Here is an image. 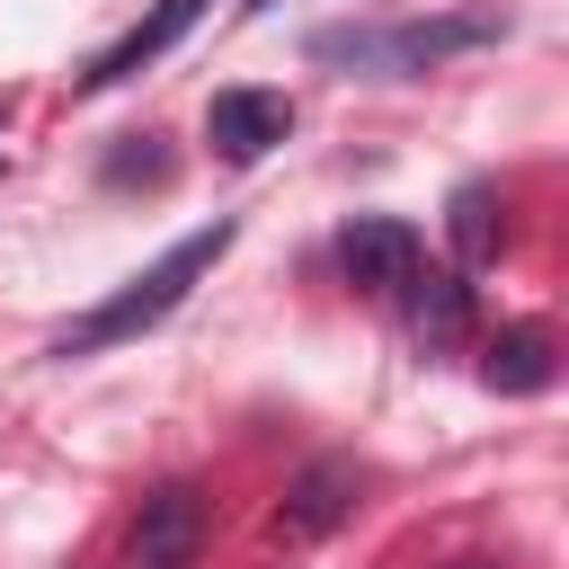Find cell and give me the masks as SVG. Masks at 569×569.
<instances>
[{
	"label": "cell",
	"mask_w": 569,
	"mask_h": 569,
	"mask_svg": "<svg viewBox=\"0 0 569 569\" xmlns=\"http://www.w3.org/2000/svg\"><path fill=\"white\" fill-rule=\"evenodd\" d=\"M240 240V222L231 213H213L204 231H187L178 249H160L142 276H124V293H107L89 320H71L62 338H53V356H98V347H116V338H133V329H151V320H169L178 302H187V284L196 276H213V258Z\"/></svg>",
	"instance_id": "cell-1"
},
{
	"label": "cell",
	"mask_w": 569,
	"mask_h": 569,
	"mask_svg": "<svg viewBox=\"0 0 569 569\" xmlns=\"http://www.w3.org/2000/svg\"><path fill=\"white\" fill-rule=\"evenodd\" d=\"M507 18L498 9H453V18H409V27H356V36H311L320 62H365V71H427L445 53L489 44Z\"/></svg>",
	"instance_id": "cell-2"
},
{
	"label": "cell",
	"mask_w": 569,
	"mask_h": 569,
	"mask_svg": "<svg viewBox=\"0 0 569 569\" xmlns=\"http://www.w3.org/2000/svg\"><path fill=\"white\" fill-rule=\"evenodd\" d=\"M338 267H347V284H365V293H400V284L418 276V222H400V213H356V222L338 231Z\"/></svg>",
	"instance_id": "cell-3"
},
{
	"label": "cell",
	"mask_w": 569,
	"mask_h": 569,
	"mask_svg": "<svg viewBox=\"0 0 569 569\" xmlns=\"http://www.w3.org/2000/svg\"><path fill=\"white\" fill-rule=\"evenodd\" d=\"M196 542H204V489L196 480L151 489L133 516V569H196Z\"/></svg>",
	"instance_id": "cell-4"
},
{
	"label": "cell",
	"mask_w": 569,
	"mask_h": 569,
	"mask_svg": "<svg viewBox=\"0 0 569 569\" xmlns=\"http://www.w3.org/2000/svg\"><path fill=\"white\" fill-rule=\"evenodd\" d=\"M204 133H213L222 160H258V151H276V142L293 133V98H284V89H213Z\"/></svg>",
	"instance_id": "cell-5"
},
{
	"label": "cell",
	"mask_w": 569,
	"mask_h": 569,
	"mask_svg": "<svg viewBox=\"0 0 569 569\" xmlns=\"http://www.w3.org/2000/svg\"><path fill=\"white\" fill-rule=\"evenodd\" d=\"M204 9H213V0H151V9H142V18H133V27H124V36H116L80 80H71V89H116V80H133V71H142V62H160V53H169Z\"/></svg>",
	"instance_id": "cell-6"
},
{
	"label": "cell",
	"mask_w": 569,
	"mask_h": 569,
	"mask_svg": "<svg viewBox=\"0 0 569 569\" xmlns=\"http://www.w3.org/2000/svg\"><path fill=\"white\" fill-rule=\"evenodd\" d=\"M356 516V462H311L293 489H284V507L267 516V533L276 542H320V533H338Z\"/></svg>",
	"instance_id": "cell-7"
},
{
	"label": "cell",
	"mask_w": 569,
	"mask_h": 569,
	"mask_svg": "<svg viewBox=\"0 0 569 569\" xmlns=\"http://www.w3.org/2000/svg\"><path fill=\"white\" fill-rule=\"evenodd\" d=\"M400 293H409V338H418L427 356L471 347V320H480V311H471V284H462L453 267H418Z\"/></svg>",
	"instance_id": "cell-8"
},
{
	"label": "cell",
	"mask_w": 569,
	"mask_h": 569,
	"mask_svg": "<svg viewBox=\"0 0 569 569\" xmlns=\"http://www.w3.org/2000/svg\"><path fill=\"white\" fill-rule=\"evenodd\" d=\"M551 373H560V356H551V329H498L489 338V356H480V382L489 391H507V400H525V391H551Z\"/></svg>",
	"instance_id": "cell-9"
},
{
	"label": "cell",
	"mask_w": 569,
	"mask_h": 569,
	"mask_svg": "<svg viewBox=\"0 0 569 569\" xmlns=\"http://www.w3.org/2000/svg\"><path fill=\"white\" fill-rule=\"evenodd\" d=\"M445 231H453V258L462 267H480V258H498V240H507V204H498V187H453V213H445Z\"/></svg>",
	"instance_id": "cell-10"
},
{
	"label": "cell",
	"mask_w": 569,
	"mask_h": 569,
	"mask_svg": "<svg viewBox=\"0 0 569 569\" xmlns=\"http://www.w3.org/2000/svg\"><path fill=\"white\" fill-rule=\"evenodd\" d=\"M107 178H116V187H133V178H169V160H160V151H151V133H142V151H116V160H107Z\"/></svg>",
	"instance_id": "cell-11"
},
{
	"label": "cell",
	"mask_w": 569,
	"mask_h": 569,
	"mask_svg": "<svg viewBox=\"0 0 569 569\" xmlns=\"http://www.w3.org/2000/svg\"><path fill=\"white\" fill-rule=\"evenodd\" d=\"M0 124H9V98H0Z\"/></svg>",
	"instance_id": "cell-12"
},
{
	"label": "cell",
	"mask_w": 569,
	"mask_h": 569,
	"mask_svg": "<svg viewBox=\"0 0 569 569\" xmlns=\"http://www.w3.org/2000/svg\"><path fill=\"white\" fill-rule=\"evenodd\" d=\"M249 9H267V0H249Z\"/></svg>",
	"instance_id": "cell-13"
},
{
	"label": "cell",
	"mask_w": 569,
	"mask_h": 569,
	"mask_svg": "<svg viewBox=\"0 0 569 569\" xmlns=\"http://www.w3.org/2000/svg\"><path fill=\"white\" fill-rule=\"evenodd\" d=\"M462 569H480V560H462Z\"/></svg>",
	"instance_id": "cell-14"
}]
</instances>
